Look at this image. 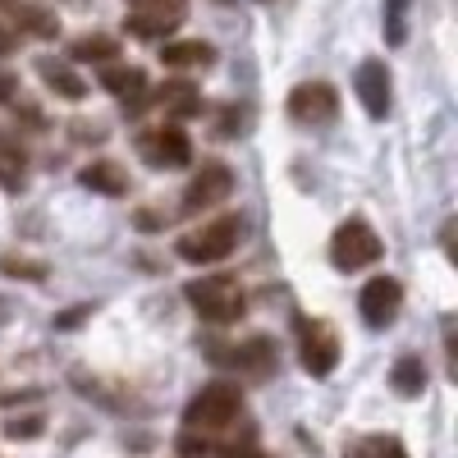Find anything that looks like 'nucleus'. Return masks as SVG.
<instances>
[{"label":"nucleus","instance_id":"obj_1","mask_svg":"<svg viewBox=\"0 0 458 458\" xmlns=\"http://www.w3.org/2000/svg\"><path fill=\"white\" fill-rule=\"evenodd\" d=\"M183 298L193 302V312H198L202 321H216V326L239 321L243 308H248V293L239 289L234 276H202V280H188V284H183Z\"/></svg>","mask_w":458,"mask_h":458},{"label":"nucleus","instance_id":"obj_2","mask_svg":"<svg viewBox=\"0 0 458 458\" xmlns=\"http://www.w3.org/2000/svg\"><path fill=\"white\" fill-rule=\"evenodd\" d=\"M239 412H243V390H239V386H229V380H216V386H202L193 399H188V408H183V427L211 436V431L234 427V422H239Z\"/></svg>","mask_w":458,"mask_h":458},{"label":"nucleus","instance_id":"obj_3","mask_svg":"<svg viewBox=\"0 0 458 458\" xmlns=\"http://www.w3.org/2000/svg\"><path fill=\"white\" fill-rule=\"evenodd\" d=\"M239 239H243V220L239 216H216L211 225H202V229L179 239V257L193 261V266H211V261H225L229 252H234Z\"/></svg>","mask_w":458,"mask_h":458},{"label":"nucleus","instance_id":"obj_4","mask_svg":"<svg viewBox=\"0 0 458 458\" xmlns=\"http://www.w3.org/2000/svg\"><path fill=\"white\" fill-rule=\"evenodd\" d=\"M380 261V239L367 220H344L330 239V266L335 271H362V266Z\"/></svg>","mask_w":458,"mask_h":458},{"label":"nucleus","instance_id":"obj_5","mask_svg":"<svg viewBox=\"0 0 458 458\" xmlns=\"http://www.w3.org/2000/svg\"><path fill=\"white\" fill-rule=\"evenodd\" d=\"M298 362L312 376H330L339 367V335L326 321H298Z\"/></svg>","mask_w":458,"mask_h":458},{"label":"nucleus","instance_id":"obj_6","mask_svg":"<svg viewBox=\"0 0 458 458\" xmlns=\"http://www.w3.org/2000/svg\"><path fill=\"white\" fill-rule=\"evenodd\" d=\"M229 193H234V174H229V165L207 161L193 179H188V188H183V211H188V216L211 211V207L229 202Z\"/></svg>","mask_w":458,"mask_h":458},{"label":"nucleus","instance_id":"obj_7","mask_svg":"<svg viewBox=\"0 0 458 458\" xmlns=\"http://www.w3.org/2000/svg\"><path fill=\"white\" fill-rule=\"evenodd\" d=\"M188 0H129V19L124 28L133 37H165L183 23Z\"/></svg>","mask_w":458,"mask_h":458},{"label":"nucleus","instance_id":"obj_8","mask_svg":"<svg viewBox=\"0 0 458 458\" xmlns=\"http://www.w3.org/2000/svg\"><path fill=\"white\" fill-rule=\"evenodd\" d=\"M339 114V92L330 83H298L289 92V120L293 124H308V129H321Z\"/></svg>","mask_w":458,"mask_h":458},{"label":"nucleus","instance_id":"obj_9","mask_svg":"<svg viewBox=\"0 0 458 458\" xmlns=\"http://www.w3.org/2000/svg\"><path fill=\"white\" fill-rule=\"evenodd\" d=\"M138 147H142L147 165H157V170H179V165L193 161V142H188V133L174 120L161 124V129H151V133H142Z\"/></svg>","mask_w":458,"mask_h":458},{"label":"nucleus","instance_id":"obj_10","mask_svg":"<svg viewBox=\"0 0 458 458\" xmlns=\"http://www.w3.org/2000/svg\"><path fill=\"white\" fill-rule=\"evenodd\" d=\"M399 308H403V284L390 280V276H376V280L362 289V298H358V312H362V321H367L371 330L394 326Z\"/></svg>","mask_w":458,"mask_h":458},{"label":"nucleus","instance_id":"obj_11","mask_svg":"<svg viewBox=\"0 0 458 458\" xmlns=\"http://www.w3.org/2000/svg\"><path fill=\"white\" fill-rule=\"evenodd\" d=\"M207 358L220 367H234V371H271L276 367V349L271 339H248V344H207Z\"/></svg>","mask_w":458,"mask_h":458},{"label":"nucleus","instance_id":"obj_12","mask_svg":"<svg viewBox=\"0 0 458 458\" xmlns=\"http://www.w3.org/2000/svg\"><path fill=\"white\" fill-rule=\"evenodd\" d=\"M353 88H358V101L371 120H386L390 114V69H386V60H362Z\"/></svg>","mask_w":458,"mask_h":458},{"label":"nucleus","instance_id":"obj_13","mask_svg":"<svg viewBox=\"0 0 458 458\" xmlns=\"http://www.w3.org/2000/svg\"><path fill=\"white\" fill-rule=\"evenodd\" d=\"M101 88H106L110 97L129 101V106H142V101H147V73H142L138 64H106V69H101Z\"/></svg>","mask_w":458,"mask_h":458},{"label":"nucleus","instance_id":"obj_14","mask_svg":"<svg viewBox=\"0 0 458 458\" xmlns=\"http://www.w3.org/2000/svg\"><path fill=\"white\" fill-rule=\"evenodd\" d=\"M37 73H42V83H47L55 97H64V101H83V97H88V83L79 79V69H73L69 60L42 55V60H37Z\"/></svg>","mask_w":458,"mask_h":458},{"label":"nucleus","instance_id":"obj_15","mask_svg":"<svg viewBox=\"0 0 458 458\" xmlns=\"http://www.w3.org/2000/svg\"><path fill=\"white\" fill-rule=\"evenodd\" d=\"M79 183L92 188V193H106V198H124L129 193V174L124 165H114V161H92L79 170Z\"/></svg>","mask_w":458,"mask_h":458},{"label":"nucleus","instance_id":"obj_16","mask_svg":"<svg viewBox=\"0 0 458 458\" xmlns=\"http://www.w3.org/2000/svg\"><path fill=\"white\" fill-rule=\"evenodd\" d=\"M157 101L165 106V114H170V120H174V124H179V120H193V114L202 110V92H198L193 83H183V79H174V83H165Z\"/></svg>","mask_w":458,"mask_h":458},{"label":"nucleus","instance_id":"obj_17","mask_svg":"<svg viewBox=\"0 0 458 458\" xmlns=\"http://www.w3.org/2000/svg\"><path fill=\"white\" fill-rule=\"evenodd\" d=\"M69 55L73 60H83V64H114V55H120V42L114 37H106V32H88V37H79V42L69 47Z\"/></svg>","mask_w":458,"mask_h":458},{"label":"nucleus","instance_id":"obj_18","mask_svg":"<svg viewBox=\"0 0 458 458\" xmlns=\"http://www.w3.org/2000/svg\"><path fill=\"white\" fill-rule=\"evenodd\" d=\"M390 386H394V394L417 399V394L427 390V362L422 358H399L394 371H390Z\"/></svg>","mask_w":458,"mask_h":458},{"label":"nucleus","instance_id":"obj_19","mask_svg":"<svg viewBox=\"0 0 458 458\" xmlns=\"http://www.w3.org/2000/svg\"><path fill=\"white\" fill-rule=\"evenodd\" d=\"M161 60H165L170 69H207V64L216 60V51H211L207 42H170V47L161 51Z\"/></svg>","mask_w":458,"mask_h":458},{"label":"nucleus","instance_id":"obj_20","mask_svg":"<svg viewBox=\"0 0 458 458\" xmlns=\"http://www.w3.org/2000/svg\"><path fill=\"white\" fill-rule=\"evenodd\" d=\"M344 458H408V449L394 436H362L344 449Z\"/></svg>","mask_w":458,"mask_h":458},{"label":"nucleus","instance_id":"obj_21","mask_svg":"<svg viewBox=\"0 0 458 458\" xmlns=\"http://www.w3.org/2000/svg\"><path fill=\"white\" fill-rule=\"evenodd\" d=\"M0 271H5V276H14V280H47V261L10 252V257H0Z\"/></svg>","mask_w":458,"mask_h":458},{"label":"nucleus","instance_id":"obj_22","mask_svg":"<svg viewBox=\"0 0 458 458\" xmlns=\"http://www.w3.org/2000/svg\"><path fill=\"white\" fill-rule=\"evenodd\" d=\"M174 454H179V458H211V454H216V440H211L207 431H188V427H183V436L174 440Z\"/></svg>","mask_w":458,"mask_h":458},{"label":"nucleus","instance_id":"obj_23","mask_svg":"<svg viewBox=\"0 0 458 458\" xmlns=\"http://www.w3.org/2000/svg\"><path fill=\"white\" fill-rule=\"evenodd\" d=\"M0 188H10V193L23 188V157L10 147H0Z\"/></svg>","mask_w":458,"mask_h":458},{"label":"nucleus","instance_id":"obj_24","mask_svg":"<svg viewBox=\"0 0 458 458\" xmlns=\"http://www.w3.org/2000/svg\"><path fill=\"white\" fill-rule=\"evenodd\" d=\"M403 14H408V0H386V42H390V47H399L403 37H408Z\"/></svg>","mask_w":458,"mask_h":458},{"label":"nucleus","instance_id":"obj_25","mask_svg":"<svg viewBox=\"0 0 458 458\" xmlns=\"http://www.w3.org/2000/svg\"><path fill=\"white\" fill-rule=\"evenodd\" d=\"M47 427H42V417H14V422H5V436L10 440H37Z\"/></svg>","mask_w":458,"mask_h":458},{"label":"nucleus","instance_id":"obj_26","mask_svg":"<svg viewBox=\"0 0 458 458\" xmlns=\"http://www.w3.org/2000/svg\"><path fill=\"white\" fill-rule=\"evenodd\" d=\"M88 312H92V308H69L64 317H55V330H73V326H83V321H88Z\"/></svg>","mask_w":458,"mask_h":458},{"label":"nucleus","instance_id":"obj_27","mask_svg":"<svg viewBox=\"0 0 458 458\" xmlns=\"http://www.w3.org/2000/svg\"><path fill=\"white\" fill-rule=\"evenodd\" d=\"M14 92H19V83L10 79V73H0V101H10Z\"/></svg>","mask_w":458,"mask_h":458}]
</instances>
